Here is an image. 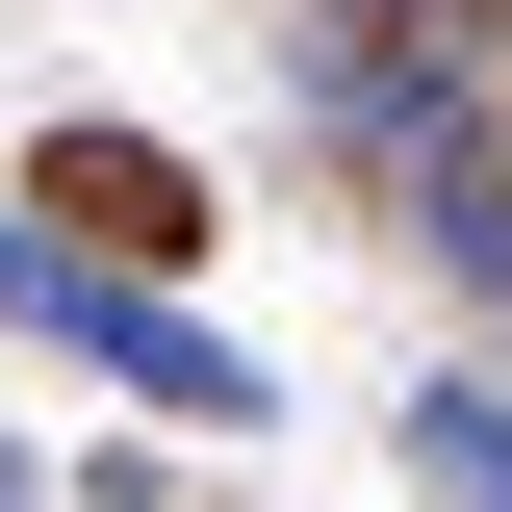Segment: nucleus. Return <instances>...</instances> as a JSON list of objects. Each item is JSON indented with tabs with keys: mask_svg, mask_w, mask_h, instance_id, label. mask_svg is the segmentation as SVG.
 I'll return each mask as SVG.
<instances>
[{
	"mask_svg": "<svg viewBox=\"0 0 512 512\" xmlns=\"http://www.w3.org/2000/svg\"><path fill=\"white\" fill-rule=\"evenodd\" d=\"M0 333H52L77 384H128V410H180V436H256V359H231V333H205V308H154L128 256L26 231V205H0Z\"/></svg>",
	"mask_w": 512,
	"mask_h": 512,
	"instance_id": "obj_1",
	"label": "nucleus"
},
{
	"mask_svg": "<svg viewBox=\"0 0 512 512\" xmlns=\"http://www.w3.org/2000/svg\"><path fill=\"white\" fill-rule=\"evenodd\" d=\"M0 512H52V487H26V436H0Z\"/></svg>",
	"mask_w": 512,
	"mask_h": 512,
	"instance_id": "obj_3",
	"label": "nucleus"
},
{
	"mask_svg": "<svg viewBox=\"0 0 512 512\" xmlns=\"http://www.w3.org/2000/svg\"><path fill=\"white\" fill-rule=\"evenodd\" d=\"M410 512H512V410L487 384H410Z\"/></svg>",
	"mask_w": 512,
	"mask_h": 512,
	"instance_id": "obj_2",
	"label": "nucleus"
}]
</instances>
